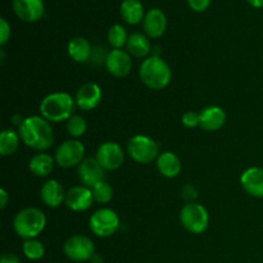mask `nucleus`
<instances>
[{
	"label": "nucleus",
	"instance_id": "obj_1",
	"mask_svg": "<svg viewBox=\"0 0 263 263\" xmlns=\"http://www.w3.org/2000/svg\"><path fill=\"white\" fill-rule=\"evenodd\" d=\"M18 134L21 140L33 151H46L54 141V133L50 122L43 116H31L25 118L18 128Z\"/></svg>",
	"mask_w": 263,
	"mask_h": 263
},
{
	"label": "nucleus",
	"instance_id": "obj_2",
	"mask_svg": "<svg viewBox=\"0 0 263 263\" xmlns=\"http://www.w3.org/2000/svg\"><path fill=\"white\" fill-rule=\"evenodd\" d=\"M139 76L146 87L162 90L171 82L172 72L164 59L158 55H152L144 59L139 69Z\"/></svg>",
	"mask_w": 263,
	"mask_h": 263
},
{
	"label": "nucleus",
	"instance_id": "obj_3",
	"mask_svg": "<svg viewBox=\"0 0 263 263\" xmlns=\"http://www.w3.org/2000/svg\"><path fill=\"white\" fill-rule=\"evenodd\" d=\"M74 100L68 92L57 91L46 95L40 104V113L49 122H62L72 117Z\"/></svg>",
	"mask_w": 263,
	"mask_h": 263
},
{
	"label": "nucleus",
	"instance_id": "obj_4",
	"mask_svg": "<svg viewBox=\"0 0 263 263\" xmlns=\"http://www.w3.org/2000/svg\"><path fill=\"white\" fill-rule=\"evenodd\" d=\"M46 226V217L39 208L28 207L20 211L13 220V228L20 238L28 240L36 239Z\"/></svg>",
	"mask_w": 263,
	"mask_h": 263
},
{
	"label": "nucleus",
	"instance_id": "obj_5",
	"mask_svg": "<svg viewBox=\"0 0 263 263\" xmlns=\"http://www.w3.org/2000/svg\"><path fill=\"white\" fill-rule=\"evenodd\" d=\"M180 222L189 233L202 234L207 230L208 223H210V215L202 204L190 202L180 211Z\"/></svg>",
	"mask_w": 263,
	"mask_h": 263
},
{
	"label": "nucleus",
	"instance_id": "obj_6",
	"mask_svg": "<svg viewBox=\"0 0 263 263\" xmlns=\"http://www.w3.org/2000/svg\"><path fill=\"white\" fill-rule=\"evenodd\" d=\"M127 153L138 163L148 164L158 158L159 146L149 136L135 135L128 140Z\"/></svg>",
	"mask_w": 263,
	"mask_h": 263
},
{
	"label": "nucleus",
	"instance_id": "obj_7",
	"mask_svg": "<svg viewBox=\"0 0 263 263\" xmlns=\"http://www.w3.org/2000/svg\"><path fill=\"white\" fill-rule=\"evenodd\" d=\"M120 228V217L110 208H100L90 217V230L99 238H109Z\"/></svg>",
	"mask_w": 263,
	"mask_h": 263
},
{
	"label": "nucleus",
	"instance_id": "obj_8",
	"mask_svg": "<svg viewBox=\"0 0 263 263\" xmlns=\"http://www.w3.org/2000/svg\"><path fill=\"white\" fill-rule=\"evenodd\" d=\"M63 252L67 258L74 262H85L92 259L95 246L90 238L85 235H73L66 240Z\"/></svg>",
	"mask_w": 263,
	"mask_h": 263
},
{
	"label": "nucleus",
	"instance_id": "obj_9",
	"mask_svg": "<svg viewBox=\"0 0 263 263\" xmlns=\"http://www.w3.org/2000/svg\"><path fill=\"white\" fill-rule=\"evenodd\" d=\"M85 157V146L77 139L66 140L58 146L55 152V162L61 167L69 168L73 166H80Z\"/></svg>",
	"mask_w": 263,
	"mask_h": 263
},
{
	"label": "nucleus",
	"instance_id": "obj_10",
	"mask_svg": "<svg viewBox=\"0 0 263 263\" xmlns=\"http://www.w3.org/2000/svg\"><path fill=\"white\" fill-rule=\"evenodd\" d=\"M95 158L105 171H115L123 164L125 153L120 144L115 141H107L98 148Z\"/></svg>",
	"mask_w": 263,
	"mask_h": 263
},
{
	"label": "nucleus",
	"instance_id": "obj_11",
	"mask_svg": "<svg viewBox=\"0 0 263 263\" xmlns=\"http://www.w3.org/2000/svg\"><path fill=\"white\" fill-rule=\"evenodd\" d=\"M105 67L115 77H126L133 69V59L128 51L113 49L105 57Z\"/></svg>",
	"mask_w": 263,
	"mask_h": 263
},
{
	"label": "nucleus",
	"instance_id": "obj_12",
	"mask_svg": "<svg viewBox=\"0 0 263 263\" xmlns=\"http://www.w3.org/2000/svg\"><path fill=\"white\" fill-rule=\"evenodd\" d=\"M66 205L73 212H84L92 205L94 197L90 187L85 185L73 186L66 193Z\"/></svg>",
	"mask_w": 263,
	"mask_h": 263
},
{
	"label": "nucleus",
	"instance_id": "obj_13",
	"mask_svg": "<svg viewBox=\"0 0 263 263\" xmlns=\"http://www.w3.org/2000/svg\"><path fill=\"white\" fill-rule=\"evenodd\" d=\"M102 97L103 92L99 85L95 84V82H86L79 87L74 102L80 109L92 110L100 104Z\"/></svg>",
	"mask_w": 263,
	"mask_h": 263
},
{
	"label": "nucleus",
	"instance_id": "obj_14",
	"mask_svg": "<svg viewBox=\"0 0 263 263\" xmlns=\"http://www.w3.org/2000/svg\"><path fill=\"white\" fill-rule=\"evenodd\" d=\"M105 170L100 166L97 158H86L79 166V179L81 180L85 186H95L99 182L104 181Z\"/></svg>",
	"mask_w": 263,
	"mask_h": 263
},
{
	"label": "nucleus",
	"instance_id": "obj_15",
	"mask_svg": "<svg viewBox=\"0 0 263 263\" xmlns=\"http://www.w3.org/2000/svg\"><path fill=\"white\" fill-rule=\"evenodd\" d=\"M13 9L25 22H36L44 14L43 0H13Z\"/></svg>",
	"mask_w": 263,
	"mask_h": 263
},
{
	"label": "nucleus",
	"instance_id": "obj_16",
	"mask_svg": "<svg viewBox=\"0 0 263 263\" xmlns=\"http://www.w3.org/2000/svg\"><path fill=\"white\" fill-rule=\"evenodd\" d=\"M144 30L149 37H161L167 27V17L159 8H152L145 13L143 20Z\"/></svg>",
	"mask_w": 263,
	"mask_h": 263
},
{
	"label": "nucleus",
	"instance_id": "obj_17",
	"mask_svg": "<svg viewBox=\"0 0 263 263\" xmlns=\"http://www.w3.org/2000/svg\"><path fill=\"white\" fill-rule=\"evenodd\" d=\"M240 184L244 192L254 198H263V168L251 167L246 170L240 177Z\"/></svg>",
	"mask_w": 263,
	"mask_h": 263
},
{
	"label": "nucleus",
	"instance_id": "obj_18",
	"mask_svg": "<svg viewBox=\"0 0 263 263\" xmlns=\"http://www.w3.org/2000/svg\"><path fill=\"white\" fill-rule=\"evenodd\" d=\"M226 112L218 105H211L199 113V126L205 131H217L225 125Z\"/></svg>",
	"mask_w": 263,
	"mask_h": 263
},
{
	"label": "nucleus",
	"instance_id": "obj_19",
	"mask_svg": "<svg viewBox=\"0 0 263 263\" xmlns=\"http://www.w3.org/2000/svg\"><path fill=\"white\" fill-rule=\"evenodd\" d=\"M41 200L45 203L48 207L55 208L62 204V202L66 200V192H64L63 186L57 180H48L45 184L43 185L40 192Z\"/></svg>",
	"mask_w": 263,
	"mask_h": 263
},
{
	"label": "nucleus",
	"instance_id": "obj_20",
	"mask_svg": "<svg viewBox=\"0 0 263 263\" xmlns=\"http://www.w3.org/2000/svg\"><path fill=\"white\" fill-rule=\"evenodd\" d=\"M157 168L164 177H176L181 172V161L172 152H163L157 158Z\"/></svg>",
	"mask_w": 263,
	"mask_h": 263
},
{
	"label": "nucleus",
	"instance_id": "obj_21",
	"mask_svg": "<svg viewBox=\"0 0 263 263\" xmlns=\"http://www.w3.org/2000/svg\"><path fill=\"white\" fill-rule=\"evenodd\" d=\"M68 55L77 63H85L90 59L92 53L91 45L85 37H73L68 43Z\"/></svg>",
	"mask_w": 263,
	"mask_h": 263
},
{
	"label": "nucleus",
	"instance_id": "obj_22",
	"mask_svg": "<svg viewBox=\"0 0 263 263\" xmlns=\"http://www.w3.org/2000/svg\"><path fill=\"white\" fill-rule=\"evenodd\" d=\"M121 15L127 23L136 25L145 17L144 5L140 0H123L121 3Z\"/></svg>",
	"mask_w": 263,
	"mask_h": 263
},
{
	"label": "nucleus",
	"instance_id": "obj_23",
	"mask_svg": "<svg viewBox=\"0 0 263 263\" xmlns=\"http://www.w3.org/2000/svg\"><path fill=\"white\" fill-rule=\"evenodd\" d=\"M126 46H127V51L130 53V55L135 57V58H146L148 54L151 53V43H149L148 37L141 32H135L128 36Z\"/></svg>",
	"mask_w": 263,
	"mask_h": 263
},
{
	"label": "nucleus",
	"instance_id": "obj_24",
	"mask_svg": "<svg viewBox=\"0 0 263 263\" xmlns=\"http://www.w3.org/2000/svg\"><path fill=\"white\" fill-rule=\"evenodd\" d=\"M55 158L46 153H39L31 158L30 167L31 172L39 177H45L54 170V164H55Z\"/></svg>",
	"mask_w": 263,
	"mask_h": 263
},
{
	"label": "nucleus",
	"instance_id": "obj_25",
	"mask_svg": "<svg viewBox=\"0 0 263 263\" xmlns=\"http://www.w3.org/2000/svg\"><path fill=\"white\" fill-rule=\"evenodd\" d=\"M20 134L14 130H4L0 134V154L3 157L12 156L15 153L20 145Z\"/></svg>",
	"mask_w": 263,
	"mask_h": 263
},
{
	"label": "nucleus",
	"instance_id": "obj_26",
	"mask_svg": "<svg viewBox=\"0 0 263 263\" xmlns=\"http://www.w3.org/2000/svg\"><path fill=\"white\" fill-rule=\"evenodd\" d=\"M23 254L31 261H39L45 254V247L37 239H28L23 243Z\"/></svg>",
	"mask_w": 263,
	"mask_h": 263
},
{
	"label": "nucleus",
	"instance_id": "obj_27",
	"mask_svg": "<svg viewBox=\"0 0 263 263\" xmlns=\"http://www.w3.org/2000/svg\"><path fill=\"white\" fill-rule=\"evenodd\" d=\"M127 32L122 25L116 23L108 31V41L113 46V49H122V46L127 44Z\"/></svg>",
	"mask_w": 263,
	"mask_h": 263
},
{
	"label": "nucleus",
	"instance_id": "obj_28",
	"mask_svg": "<svg viewBox=\"0 0 263 263\" xmlns=\"http://www.w3.org/2000/svg\"><path fill=\"white\" fill-rule=\"evenodd\" d=\"M91 192L95 202L100 203V204L109 203L113 198V187L105 181H102L92 186Z\"/></svg>",
	"mask_w": 263,
	"mask_h": 263
},
{
	"label": "nucleus",
	"instance_id": "obj_29",
	"mask_svg": "<svg viewBox=\"0 0 263 263\" xmlns=\"http://www.w3.org/2000/svg\"><path fill=\"white\" fill-rule=\"evenodd\" d=\"M86 121L84 117L79 115H73L67 121V131L72 138H80L86 133Z\"/></svg>",
	"mask_w": 263,
	"mask_h": 263
},
{
	"label": "nucleus",
	"instance_id": "obj_30",
	"mask_svg": "<svg viewBox=\"0 0 263 263\" xmlns=\"http://www.w3.org/2000/svg\"><path fill=\"white\" fill-rule=\"evenodd\" d=\"M182 125L186 126V127L193 128L199 126V115L195 112H186L185 115H182Z\"/></svg>",
	"mask_w": 263,
	"mask_h": 263
},
{
	"label": "nucleus",
	"instance_id": "obj_31",
	"mask_svg": "<svg viewBox=\"0 0 263 263\" xmlns=\"http://www.w3.org/2000/svg\"><path fill=\"white\" fill-rule=\"evenodd\" d=\"M10 37V26L5 18H0V45H5Z\"/></svg>",
	"mask_w": 263,
	"mask_h": 263
},
{
	"label": "nucleus",
	"instance_id": "obj_32",
	"mask_svg": "<svg viewBox=\"0 0 263 263\" xmlns=\"http://www.w3.org/2000/svg\"><path fill=\"white\" fill-rule=\"evenodd\" d=\"M190 8L195 12H203L207 9L211 4V0H187Z\"/></svg>",
	"mask_w": 263,
	"mask_h": 263
},
{
	"label": "nucleus",
	"instance_id": "obj_33",
	"mask_svg": "<svg viewBox=\"0 0 263 263\" xmlns=\"http://www.w3.org/2000/svg\"><path fill=\"white\" fill-rule=\"evenodd\" d=\"M0 263H21L20 258L13 253H4L0 258Z\"/></svg>",
	"mask_w": 263,
	"mask_h": 263
},
{
	"label": "nucleus",
	"instance_id": "obj_34",
	"mask_svg": "<svg viewBox=\"0 0 263 263\" xmlns=\"http://www.w3.org/2000/svg\"><path fill=\"white\" fill-rule=\"evenodd\" d=\"M8 193L5 192L4 189L0 190V208L2 210H4L5 207H7V203H8Z\"/></svg>",
	"mask_w": 263,
	"mask_h": 263
},
{
	"label": "nucleus",
	"instance_id": "obj_35",
	"mask_svg": "<svg viewBox=\"0 0 263 263\" xmlns=\"http://www.w3.org/2000/svg\"><path fill=\"white\" fill-rule=\"evenodd\" d=\"M252 7L254 8H262L263 7V0H247Z\"/></svg>",
	"mask_w": 263,
	"mask_h": 263
}]
</instances>
